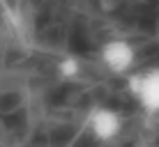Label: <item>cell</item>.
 Segmentation results:
<instances>
[{
    "label": "cell",
    "mask_w": 159,
    "mask_h": 147,
    "mask_svg": "<svg viewBox=\"0 0 159 147\" xmlns=\"http://www.w3.org/2000/svg\"><path fill=\"white\" fill-rule=\"evenodd\" d=\"M127 88L129 94L139 101V106L143 108L150 115H157L159 113V67H145L134 71L131 69Z\"/></svg>",
    "instance_id": "1"
},
{
    "label": "cell",
    "mask_w": 159,
    "mask_h": 147,
    "mask_svg": "<svg viewBox=\"0 0 159 147\" xmlns=\"http://www.w3.org/2000/svg\"><path fill=\"white\" fill-rule=\"evenodd\" d=\"M99 58H102V64L106 67L108 74L127 76L136 64V48H134L131 41L118 37V39H108L102 46Z\"/></svg>",
    "instance_id": "2"
},
{
    "label": "cell",
    "mask_w": 159,
    "mask_h": 147,
    "mask_svg": "<svg viewBox=\"0 0 159 147\" xmlns=\"http://www.w3.org/2000/svg\"><path fill=\"white\" fill-rule=\"evenodd\" d=\"M88 131L99 143H111L122 133V117L108 106H95L88 113Z\"/></svg>",
    "instance_id": "3"
},
{
    "label": "cell",
    "mask_w": 159,
    "mask_h": 147,
    "mask_svg": "<svg viewBox=\"0 0 159 147\" xmlns=\"http://www.w3.org/2000/svg\"><path fill=\"white\" fill-rule=\"evenodd\" d=\"M58 74L62 76L65 80H76L81 76V62H79V58L76 55H65V58H60V62H58Z\"/></svg>",
    "instance_id": "4"
},
{
    "label": "cell",
    "mask_w": 159,
    "mask_h": 147,
    "mask_svg": "<svg viewBox=\"0 0 159 147\" xmlns=\"http://www.w3.org/2000/svg\"><path fill=\"white\" fill-rule=\"evenodd\" d=\"M157 35H159V30H157Z\"/></svg>",
    "instance_id": "5"
}]
</instances>
